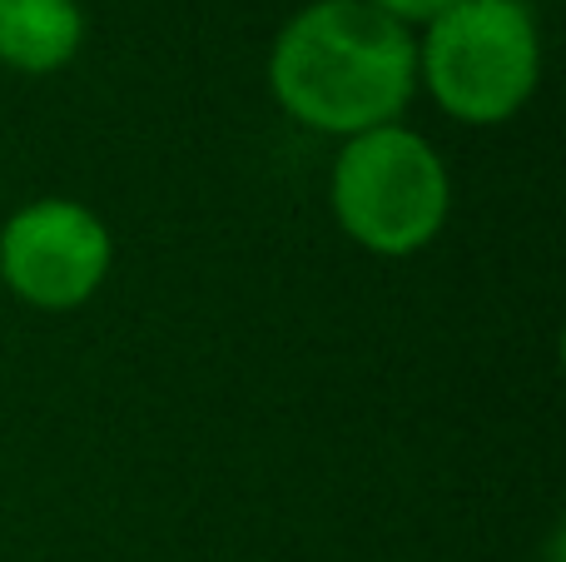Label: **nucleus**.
Listing matches in <instances>:
<instances>
[{
	"mask_svg": "<svg viewBox=\"0 0 566 562\" xmlns=\"http://www.w3.org/2000/svg\"><path fill=\"white\" fill-rule=\"evenodd\" d=\"M269 90L313 135L398 125L418 95V40L368 0H308L274 35Z\"/></svg>",
	"mask_w": 566,
	"mask_h": 562,
	"instance_id": "obj_1",
	"label": "nucleus"
},
{
	"mask_svg": "<svg viewBox=\"0 0 566 562\" xmlns=\"http://www.w3.org/2000/svg\"><path fill=\"white\" fill-rule=\"evenodd\" d=\"M328 205L358 249L378 259H408L448 229L452 179L432 139L398 119L343 139L328 175Z\"/></svg>",
	"mask_w": 566,
	"mask_h": 562,
	"instance_id": "obj_2",
	"label": "nucleus"
},
{
	"mask_svg": "<svg viewBox=\"0 0 566 562\" xmlns=\"http://www.w3.org/2000/svg\"><path fill=\"white\" fill-rule=\"evenodd\" d=\"M418 85L458 125H502L542 85V30L527 0H458L422 25Z\"/></svg>",
	"mask_w": 566,
	"mask_h": 562,
	"instance_id": "obj_3",
	"label": "nucleus"
},
{
	"mask_svg": "<svg viewBox=\"0 0 566 562\" xmlns=\"http://www.w3.org/2000/svg\"><path fill=\"white\" fill-rule=\"evenodd\" d=\"M115 264V239L90 205L45 195L0 225V284L40 314L90 304Z\"/></svg>",
	"mask_w": 566,
	"mask_h": 562,
	"instance_id": "obj_4",
	"label": "nucleus"
},
{
	"mask_svg": "<svg viewBox=\"0 0 566 562\" xmlns=\"http://www.w3.org/2000/svg\"><path fill=\"white\" fill-rule=\"evenodd\" d=\"M85 45L80 0H0V65L15 75H55Z\"/></svg>",
	"mask_w": 566,
	"mask_h": 562,
	"instance_id": "obj_5",
	"label": "nucleus"
},
{
	"mask_svg": "<svg viewBox=\"0 0 566 562\" xmlns=\"http://www.w3.org/2000/svg\"><path fill=\"white\" fill-rule=\"evenodd\" d=\"M373 10H382V15H392L398 25H428V20H438L442 10H452L458 0H368Z\"/></svg>",
	"mask_w": 566,
	"mask_h": 562,
	"instance_id": "obj_6",
	"label": "nucleus"
}]
</instances>
